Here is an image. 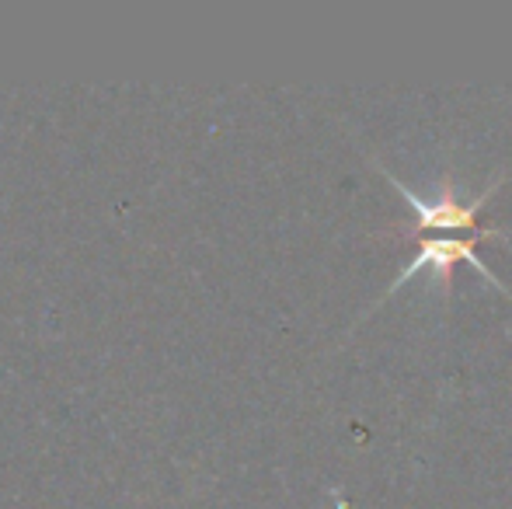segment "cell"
<instances>
[{
  "mask_svg": "<svg viewBox=\"0 0 512 509\" xmlns=\"http://www.w3.org/2000/svg\"><path fill=\"white\" fill-rule=\"evenodd\" d=\"M478 241H512V231H499V227H488V231L467 234V238H446V234H429V238L418 241L415 258H411V262H405V269L398 272V279H394V283L387 286L384 300H387V297H394V293H398L411 276H418L422 269H432V272H436V276H439V290H443V297H446V293H450L453 265H457V262L474 265V269L481 272V279H485L488 286H495L499 293H506V297H512V293L506 290V283H502V279L495 276V272L485 265V258L474 252V245H478Z\"/></svg>",
  "mask_w": 512,
  "mask_h": 509,
  "instance_id": "obj_1",
  "label": "cell"
}]
</instances>
